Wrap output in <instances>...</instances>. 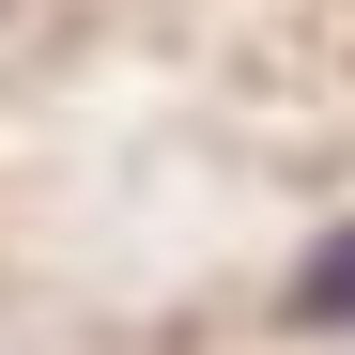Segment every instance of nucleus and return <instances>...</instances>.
<instances>
[{"instance_id":"obj_1","label":"nucleus","mask_w":355,"mask_h":355,"mask_svg":"<svg viewBox=\"0 0 355 355\" xmlns=\"http://www.w3.org/2000/svg\"><path fill=\"white\" fill-rule=\"evenodd\" d=\"M293 309H309V324H355V232H324V248H309V278H293Z\"/></svg>"}]
</instances>
